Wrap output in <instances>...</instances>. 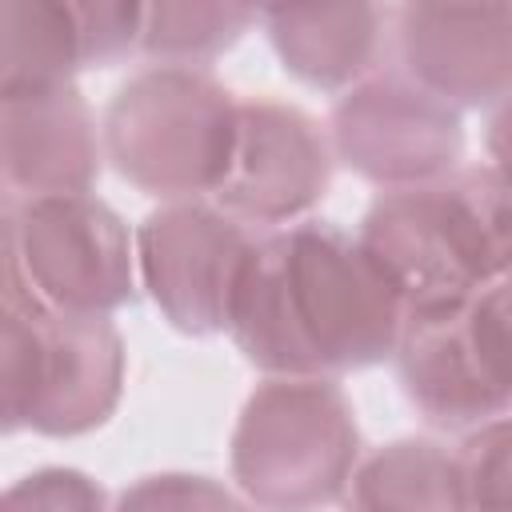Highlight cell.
<instances>
[{"mask_svg":"<svg viewBox=\"0 0 512 512\" xmlns=\"http://www.w3.org/2000/svg\"><path fill=\"white\" fill-rule=\"evenodd\" d=\"M404 300L376 256L332 220L256 228L228 336L268 376H344L392 360Z\"/></svg>","mask_w":512,"mask_h":512,"instance_id":"1","label":"cell"},{"mask_svg":"<svg viewBox=\"0 0 512 512\" xmlns=\"http://www.w3.org/2000/svg\"><path fill=\"white\" fill-rule=\"evenodd\" d=\"M356 240L376 256L408 308L456 304L508 276V184L500 164H456L452 172L384 188Z\"/></svg>","mask_w":512,"mask_h":512,"instance_id":"2","label":"cell"},{"mask_svg":"<svg viewBox=\"0 0 512 512\" xmlns=\"http://www.w3.org/2000/svg\"><path fill=\"white\" fill-rule=\"evenodd\" d=\"M236 132V96L200 64H148L104 108V160L156 200L212 196Z\"/></svg>","mask_w":512,"mask_h":512,"instance_id":"3","label":"cell"},{"mask_svg":"<svg viewBox=\"0 0 512 512\" xmlns=\"http://www.w3.org/2000/svg\"><path fill=\"white\" fill-rule=\"evenodd\" d=\"M356 460L360 432L336 376H268L232 428V480L264 508L340 500Z\"/></svg>","mask_w":512,"mask_h":512,"instance_id":"4","label":"cell"},{"mask_svg":"<svg viewBox=\"0 0 512 512\" xmlns=\"http://www.w3.org/2000/svg\"><path fill=\"white\" fill-rule=\"evenodd\" d=\"M508 276L456 304L408 308L392 360L408 404L444 432H468L512 404Z\"/></svg>","mask_w":512,"mask_h":512,"instance_id":"5","label":"cell"},{"mask_svg":"<svg viewBox=\"0 0 512 512\" xmlns=\"http://www.w3.org/2000/svg\"><path fill=\"white\" fill-rule=\"evenodd\" d=\"M28 296L44 316H116L136 296V248L92 192L12 204Z\"/></svg>","mask_w":512,"mask_h":512,"instance_id":"6","label":"cell"},{"mask_svg":"<svg viewBox=\"0 0 512 512\" xmlns=\"http://www.w3.org/2000/svg\"><path fill=\"white\" fill-rule=\"evenodd\" d=\"M256 228L212 200H164L132 232L136 280L184 336L228 328L232 288Z\"/></svg>","mask_w":512,"mask_h":512,"instance_id":"7","label":"cell"},{"mask_svg":"<svg viewBox=\"0 0 512 512\" xmlns=\"http://www.w3.org/2000/svg\"><path fill=\"white\" fill-rule=\"evenodd\" d=\"M328 144L340 164L380 188L424 184L464 160L460 108L424 92L404 72L380 68L340 92Z\"/></svg>","mask_w":512,"mask_h":512,"instance_id":"8","label":"cell"},{"mask_svg":"<svg viewBox=\"0 0 512 512\" xmlns=\"http://www.w3.org/2000/svg\"><path fill=\"white\" fill-rule=\"evenodd\" d=\"M328 132L296 104L236 100V132L212 204L248 228H284L304 220L332 184Z\"/></svg>","mask_w":512,"mask_h":512,"instance_id":"9","label":"cell"},{"mask_svg":"<svg viewBox=\"0 0 512 512\" xmlns=\"http://www.w3.org/2000/svg\"><path fill=\"white\" fill-rule=\"evenodd\" d=\"M392 44L400 72L452 108L508 96V0H400Z\"/></svg>","mask_w":512,"mask_h":512,"instance_id":"10","label":"cell"},{"mask_svg":"<svg viewBox=\"0 0 512 512\" xmlns=\"http://www.w3.org/2000/svg\"><path fill=\"white\" fill-rule=\"evenodd\" d=\"M100 168V124L72 80L0 92V192L16 200L92 192Z\"/></svg>","mask_w":512,"mask_h":512,"instance_id":"11","label":"cell"},{"mask_svg":"<svg viewBox=\"0 0 512 512\" xmlns=\"http://www.w3.org/2000/svg\"><path fill=\"white\" fill-rule=\"evenodd\" d=\"M256 24L288 76L332 96L380 72L392 48L384 0H264Z\"/></svg>","mask_w":512,"mask_h":512,"instance_id":"12","label":"cell"},{"mask_svg":"<svg viewBox=\"0 0 512 512\" xmlns=\"http://www.w3.org/2000/svg\"><path fill=\"white\" fill-rule=\"evenodd\" d=\"M124 336L112 316H44V380L28 420L40 436H84L120 404Z\"/></svg>","mask_w":512,"mask_h":512,"instance_id":"13","label":"cell"},{"mask_svg":"<svg viewBox=\"0 0 512 512\" xmlns=\"http://www.w3.org/2000/svg\"><path fill=\"white\" fill-rule=\"evenodd\" d=\"M340 500L352 508H460L456 452L424 436L392 440L356 460Z\"/></svg>","mask_w":512,"mask_h":512,"instance_id":"14","label":"cell"},{"mask_svg":"<svg viewBox=\"0 0 512 512\" xmlns=\"http://www.w3.org/2000/svg\"><path fill=\"white\" fill-rule=\"evenodd\" d=\"M76 72H84V56L64 0H0V92Z\"/></svg>","mask_w":512,"mask_h":512,"instance_id":"15","label":"cell"},{"mask_svg":"<svg viewBox=\"0 0 512 512\" xmlns=\"http://www.w3.org/2000/svg\"><path fill=\"white\" fill-rule=\"evenodd\" d=\"M256 24V0H148L140 52L152 64H208Z\"/></svg>","mask_w":512,"mask_h":512,"instance_id":"16","label":"cell"},{"mask_svg":"<svg viewBox=\"0 0 512 512\" xmlns=\"http://www.w3.org/2000/svg\"><path fill=\"white\" fill-rule=\"evenodd\" d=\"M44 380V316L0 308V436L28 428Z\"/></svg>","mask_w":512,"mask_h":512,"instance_id":"17","label":"cell"},{"mask_svg":"<svg viewBox=\"0 0 512 512\" xmlns=\"http://www.w3.org/2000/svg\"><path fill=\"white\" fill-rule=\"evenodd\" d=\"M84 72L88 68H116L132 60L144 44V24H148V0H64Z\"/></svg>","mask_w":512,"mask_h":512,"instance_id":"18","label":"cell"},{"mask_svg":"<svg viewBox=\"0 0 512 512\" xmlns=\"http://www.w3.org/2000/svg\"><path fill=\"white\" fill-rule=\"evenodd\" d=\"M512 428L508 412L492 416L464 432L456 448V480H460V508H500L512 496Z\"/></svg>","mask_w":512,"mask_h":512,"instance_id":"19","label":"cell"},{"mask_svg":"<svg viewBox=\"0 0 512 512\" xmlns=\"http://www.w3.org/2000/svg\"><path fill=\"white\" fill-rule=\"evenodd\" d=\"M0 500H32V504H104L100 488L76 472V468H44V472H32L24 476L12 492H4Z\"/></svg>","mask_w":512,"mask_h":512,"instance_id":"20","label":"cell"},{"mask_svg":"<svg viewBox=\"0 0 512 512\" xmlns=\"http://www.w3.org/2000/svg\"><path fill=\"white\" fill-rule=\"evenodd\" d=\"M120 504H232L224 488H216L208 476H148L140 488L124 492Z\"/></svg>","mask_w":512,"mask_h":512,"instance_id":"21","label":"cell"},{"mask_svg":"<svg viewBox=\"0 0 512 512\" xmlns=\"http://www.w3.org/2000/svg\"><path fill=\"white\" fill-rule=\"evenodd\" d=\"M0 308L36 312L28 284H24L20 252H16V220H12V208H4V204H0ZM36 316H44V312H36Z\"/></svg>","mask_w":512,"mask_h":512,"instance_id":"22","label":"cell"},{"mask_svg":"<svg viewBox=\"0 0 512 512\" xmlns=\"http://www.w3.org/2000/svg\"><path fill=\"white\" fill-rule=\"evenodd\" d=\"M260 4H264V0H256V12H260Z\"/></svg>","mask_w":512,"mask_h":512,"instance_id":"23","label":"cell"},{"mask_svg":"<svg viewBox=\"0 0 512 512\" xmlns=\"http://www.w3.org/2000/svg\"><path fill=\"white\" fill-rule=\"evenodd\" d=\"M0 196H4V192H0Z\"/></svg>","mask_w":512,"mask_h":512,"instance_id":"24","label":"cell"}]
</instances>
